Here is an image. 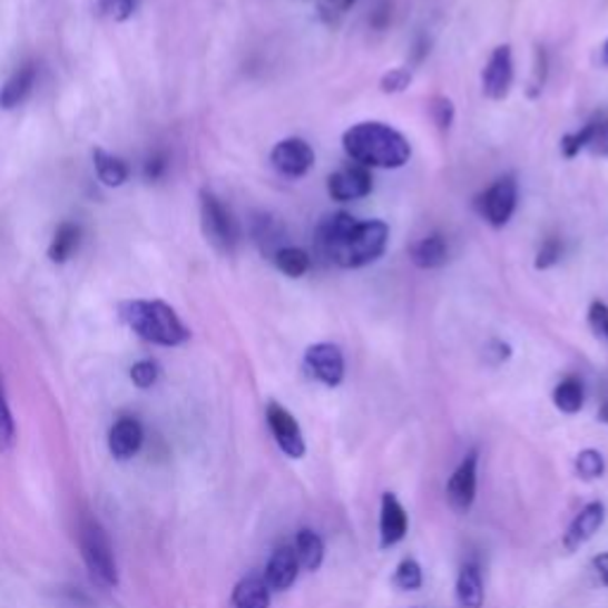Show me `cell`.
<instances>
[{"label": "cell", "mask_w": 608, "mask_h": 608, "mask_svg": "<svg viewBox=\"0 0 608 608\" xmlns=\"http://www.w3.org/2000/svg\"><path fill=\"white\" fill-rule=\"evenodd\" d=\"M390 238L385 222H356L347 212H335L316 226V247L343 269H362L381 259Z\"/></svg>", "instance_id": "obj_1"}, {"label": "cell", "mask_w": 608, "mask_h": 608, "mask_svg": "<svg viewBox=\"0 0 608 608\" xmlns=\"http://www.w3.org/2000/svg\"><path fill=\"white\" fill-rule=\"evenodd\" d=\"M343 148L350 159L366 169H400L411 157L409 140L383 121L354 124L343 136Z\"/></svg>", "instance_id": "obj_2"}, {"label": "cell", "mask_w": 608, "mask_h": 608, "mask_svg": "<svg viewBox=\"0 0 608 608\" xmlns=\"http://www.w3.org/2000/svg\"><path fill=\"white\" fill-rule=\"evenodd\" d=\"M119 316L138 337L148 343L176 347L184 345L190 331L167 302L159 300H129L119 304Z\"/></svg>", "instance_id": "obj_3"}, {"label": "cell", "mask_w": 608, "mask_h": 608, "mask_svg": "<svg viewBox=\"0 0 608 608\" xmlns=\"http://www.w3.org/2000/svg\"><path fill=\"white\" fill-rule=\"evenodd\" d=\"M79 547H81V557L84 563L91 573L94 582L100 587L110 589L117 585V561H115V551L110 545V538L102 530V526L94 518H84L81 528H79Z\"/></svg>", "instance_id": "obj_4"}, {"label": "cell", "mask_w": 608, "mask_h": 608, "mask_svg": "<svg viewBox=\"0 0 608 608\" xmlns=\"http://www.w3.org/2000/svg\"><path fill=\"white\" fill-rule=\"evenodd\" d=\"M200 222L207 243L222 255H234L238 245V224L228 207L209 190L200 193Z\"/></svg>", "instance_id": "obj_5"}, {"label": "cell", "mask_w": 608, "mask_h": 608, "mask_svg": "<svg viewBox=\"0 0 608 608\" xmlns=\"http://www.w3.org/2000/svg\"><path fill=\"white\" fill-rule=\"evenodd\" d=\"M516 203H518V184L513 176H504L494 182L486 193L480 195L475 200V207L480 212V217L486 219L490 226L494 228H504L513 212H516Z\"/></svg>", "instance_id": "obj_6"}, {"label": "cell", "mask_w": 608, "mask_h": 608, "mask_svg": "<svg viewBox=\"0 0 608 608\" xmlns=\"http://www.w3.org/2000/svg\"><path fill=\"white\" fill-rule=\"evenodd\" d=\"M266 423H269L272 435L285 457L302 459L304 454H307V442H304L302 428L297 419L283 404L278 402L266 404Z\"/></svg>", "instance_id": "obj_7"}, {"label": "cell", "mask_w": 608, "mask_h": 608, "mask_svg": "<svg viewBox=\"0 0 608 608\" xmlns=\"http://www.w3.org/2000/svg\"><path fill=\"white\" fill-rule=\"evenodd\" d=\"M304 369L312 379L326 388H337L345 381V356L333 343H316L304 352Z\"/></svg>", "instance_id": "obj_8"}, {"label": "cell", "mask_w": 608, "mask_h": 608, "mask_svg": "<svg viewBox=\"0 0 608 608\" xmlns=\"http://www.w3.org/2000/svg\"><path fill=\"white\" fill-rule=\"evenodd\" d=\"M478 492V452H469L447 482V502L457 513L471 511Z\"/></svg>", "instance_id": "obj_9"}, {"label": "cell", "mask_w": 608, "mask_h": 608, "mask_svg": "<svg viewBox=\"0 0 608 608\" xmlns=\"http://www.w3.org/2000/svg\"><path fill=\"white\" fill-rule=\"evenodd\" d=\"M314 150L307 140L302 138H285L276 143L272 150V165L276 167L278 174L288 176V178H302L304 174H310L314 167Z\"/></svg>", "instance_id": "obj_10"}, {"label": "cell", "mask_w": 608, "mask_h": 608, "mask_svg": "<svg viewBox=\"0 0 608 608\" xmlns=\"http://www.w3.org/2000/svg\"><path fill=\"white\" fill-rule=\"evenodd\" d=\"M513 84V56L509 46H497L482 69V94L490 100H504Z\"/></svg>", "instance_id": "obj_11"}, {"label": "cell", "mask_w": 608, "mask_h": 608, "mask_svg": "<svg viewBox=\"0 0 608 608\" xmlns=\"http://www.w3.org/2000/svg\"><path fill=\"white\" fill-rule=\"evenodd\" d=\"M373 188L371 171L362 165H347L328 176V195L337 203H350L366 198Z\"/></svg>", "instance_id": "obj_12"}, {"label": "cell", "mask_w": 608, "mask_h": 608, "mask_svg": "<svg viewBox=\"0 0 608 608\" xmlns=\"http://www.w3.org/2000/svg\"><path fill=\"white\" fill-rule=\"evenodd\" d=\"M582 150L595 157H608V119L589 121L580 131L561 138V153L566 159L578 157Z\"/></svg>", "instance_id": "obj_13"}, {"label": "cell", "mask_w": 608, "mask_h": 608, "mask_svg": "<svg viewBox=\"0 0 608 608\" xmlns=\"http://www.w3.org/2000/svg\"><path fill=\"white\" fill-rule=\"evenodd\" d=\"M604 521H606V507L601 502H589L573 518V523L568 526V530L563 535V549L568 553L578 551L582 545H587L601 530Z\"/></svg>", "instance_id": "obj_14"}, {"label": "cell", "mask_w": 608, "mask_h": 608, "mask_svg": "<svg viewBox=\"0 0 608 608\" xmlns=\"http://www.w3.org/2000/svg\"><path fill=\"white\" fill-rule=\"evenodd\" d=\"M297 576H300V561H297L295 547L281 545L278 549H274L264 573V582L269 585L272 592H285V589H291Z\"/></svg>", "instance_id": "obj_15"}, {"label": "cell", "mask_w": 608, "mask_h": 608, "mask_svg": "<svg viewBox=\"0 0 608 608\" xmlns=\"http://www.w3.org/2000/svg\"><path fill=\"white\" fill-rule=\"evenodd\" d=\"M409 532V516L400 499L385 492L381 499V547L390 549L400 545Z\"/></svg>", "instance_id": "obj_16"}, {"label": "cell", "mask_w": 608, "mask_h": 608, "mask_svg": "<svg viewBox=\"0 0 608 608\" xmlns=\"http://www.w3.org/2000/svg\"><path fill=\"white\" fill-rule=\"evenodd\" d=\"M107 444H110L112 457L119 459V461H127V459L136 457L138 450H140V444H143V425L134 416L119 419L112 425L110 438H107Z\"/></svg>", "instance_id": "obj_17"}, {"label": "cell", "mask_w": 608, "mask_h": 608, "mask_svg": "<svg viewBox=\"0 0 608 608\" xmlns=\"http://www.w3.org/2000/svg\"><path fill=\"white\" fill-rule=\"evenodd\" d=\"M457 599L461 608H482L486 604V587H482V573L475 561H467L457 578Z\"/></svg>", "instance_id": "obj_18"}, {"label": "cell", "mask_w": 608, "mask_h": 608, "mask_svg": "<svg viewBox=\"0 0 608 608\" xmlns=\"http://www.w3.org/2000/svg\"><path fill=\"white\" fill-rule=\"evenodd\" d=\"M33 84H36V67L31 62L22 65L3 84V88H0V107H3V110H12V107L22 105L29 98Z\"/></svg>", "instance_id": "obj_19"}, {"label": "cell", "mask_w": 608, "mask_h": 608, "mask_svg": "<svg viewBox=\"0 0 608 608\" xmlns=\"http://www.w3.org/2000/svg\"><path fill=\"white\" fill-rule=\"evenodd\" d=\"M234 608H269L272 606V589L264 582V578H243L234 587V597H231Z\"/></svg>", "instance_id": "obj_20"}, {"label": "cell", "mask_w": 608, "mask_h": 608, "mask_svg": "<svg viewBox=\"0 0 608 608\" xmlns=\"http://www.w3.org/2000/svg\"><path fill=\"white\" fill-rule=\"evenodd\" d=\"M295 553H297V561L304 570H318L321 563H324V557H326V547H324V540L318 538V532L310 530V528H302L297 530L295 535Z\"/></svg>", "instance_id": "obj_21"}, {"label": "cell", "mask_w": 608, "mask_h": 608, "mask_svg": "<svg viewBox=\"0 0 608 608\" xmlns=\"http://www.w3.org/2000/svg\"><path fill=\"white\" fill-rule=\"evenodd\" d=\"M94 165H96V174L100 178V184L107 188H119L129 182V165L124 163V159L105 153L102 148L94 150Z\"/></svg>", "instance_id": "obj_22"}, {"label": "cell", "mask_w": 608, "mask_h": 608, "mask_svg": "<svg viewBox=\"0 0 608 608\" xmlns=\"http://www.w3.org/2000/svg\"><path fill=\"white\" fill-rule=\"evenodd\" d=\"M409 255L419 269H440V266L447 262L450 249H447V243L442 236L433 234V236H425L423 241H419L414 247H411Z\"/></svg>", "instance_id": "obj_23"}, {"label": "cell", "mask_w": 608, "mask_h": 608, "mask_svg": "<svg viewBox=\"0 0 608 608\" xmlns=\"http://www.w3.org/2000/svg\"><path fill=\"white\" fill-rule=\"evenodd\" d=\"M79 241H81V228L71 222H62L56 231V236H52L48 257L56 264H65L71 255H75Z\"/></svg>", "instance_id": "obj_24"}, {"label": "cell", "mask_w": 608, "mask_h": 608, "mask_svg": "<svg viewBox=\"0 0 608 608\" xmlns=\"http://www.w3.org/2000/svg\"><path fill=\"white\" fill-rule=\"evenodd\" d=\"M553 404H557L559 411L563 414H578L585 404V385L580 379H570L561 381L557 388H553Z\"/></svg>", "instance_id": "obj_25"}, {"label": "cell", "mask_w": 608, "mask_h": 608, "mask_svg": "<svg viewBox=\"0 0 608 608\" xmlns=\"http://www.w3.org/2000/svg\"><path fill=\"white\" fill-rule=\"evenodd\" d=\"M272 259L276 264V269L288 278H302L312 266V257L304 253L302 247H281Z\"/></svg>", "instance_id": "obj_26"}, {"label": "cell", "mask_w": 608, "mask_h": 608, "mask_svg": "<svg viewBox=\"0 0 608 608\" xmlns=\"http://www.w3.org/2000/svg\"><path fill=\"white\" fill-rule=\"evenodd\" d=\"M255 241L259 243L262 253L269 255V257H274L281 247H285V245H281L283 243V228H281V224L274 217L257 219V224H255Z\"/></svg>", "instance_id": "obj_27"}, {"label": "cell", "mask_w": 608, "mask_h": 608, "mask_svg": "<svg viewBox=\"0 0 608 608\" xmlns=\"http://www.w3.org/2000/svg\"><path fill=\"white\" fill-rule=\"evenodd\" d=\"M392 585L400 587L402 592H416V589H421V585H423V570H421L419 561L404 559L395 568V576H392Z\"/></svg>", "instance_id": "obj_28"}, {"label": "cell", "mask_w": 608, "mask_h": 608, "mask_svg": "<svg viewBox=\"0 0 608 608\" xmlns=\"http://www.w3.org/2000/svg\"><path fill=\"white\" fill-rule=\"evenodd\" d=\"M576 471L582 480H597L606 471V461L599 450H582L576 459Z\"/></svg>", "instance_id": "obj_29"}, {"label": "cell", "mask_w": 608, "mask_h": 608, "mask_svg": "<svg viewBox=\"0 0 608 608\" xmlns=\"http://www.w3.org/2000/svg\"><path fill=\"white\" fill-rule=\"evenodd\" d=\"M14 442V421L10 414V406L6 400L3 379H0V454L8 452Z\"/></svg>", "instance_id": "obj_30"}, {"label": "cell", "mask_w": 608, "mask_h": 608, "mask_svg": "<svg viewBox=\"0 0 608 608\" xmlns=\"http://www.w3.org/2000/svg\"><path fill=\"white\" fill-rule=\"evenodd\" d=\"M100 12L112 22H127L136 10V0H100Z\"/></svg>", "instance_id": "obj_31"}, {"label": "cell", "mask_w": 608, "mask_h": 608, "mask_svg": "<svg viewBox=\"0 0 608 608\" xmlns=\"http://www.w3.org/2000/svg\"><path fill=\"white\" fill-rule=\"evenodd\" d=\"M561 253H563V247H561V243L557 238L545 241L542 247L538 249V257H535V269H538V272L551 269L553 264H559Z\"/></svg>", "instance_id": "obj_32"}, {"label": "cell", "mask_w": 608, "mask_h": 608, "mask_svg": "<svg viewBox=\"0 0 608 608\" xmlns=\"http://www.w3.org/2000/svg\"><path fill=\"white\" fill-rule=\"evenodd\" d=\"M411 86V71L406 67L390 69L381 79V91L383 94H402Z\"/></svg>", "instance_id": "obj_33"}, {"label": "cell", "mask_w": 608, "mask_h": 608, "mask_svg": "<svg viewBox=\"0 0 608 608\" xmlns=\"http://www.w3.org/2000/svg\"><path fill=\"white\" fill-rule=\"evenodd\" d=\"M547 52L545 48H538L535 50V67H532V79H530V88H528V96L530 98H538L542 94V88L547 84Z\"/></svg>", "instance_id": "obj_34"}, {"label": "cell", "mask_w": 608, "mask_h": 608, "mask_svg": "<svg viewBox=\"0 0 608 608\" xmlns=\"http://www.w3.org/2000/svg\"><path fill=\"white\" fill-rule=\"evenodd\" d=\"M431 117L433 121L438 124V127L442 131H447L452 127V121H454V102L447 98V96H435L431 100Z\"/></svg>", "instance_id": "obj_35"}, {"label": "cell", "mask_w": 608, "mask_h": 608, "mask_svg": "<svg viewBox=\"0 0 608 608\" xmlns=\"http://www.w3.org/2000/svg\"><path fill=\"white\" fill-rule=\"evenodd\" d=\"M157 375H159V369L150 360H143V362H138V364L131 366V381L140 390L153 388L157 383Z\"/></svg>", "instance_id": "obj_36"}, {"label": "cell", "mask_w": 608, "mask_h": 608, "mask_svg": "<svg viewBox=\"0 0 608 608\" xmlns=\"http://www.w3.org/2000/svg\"><path fill=\"white\" fill-rule=\"evenodd\" d=\"M587 318H589V326H592V331L608 343V304L595 300L592 304H589Z\"/></svg>", "instance_id": "obj_37"}, {"label": "cell", "mask_w": 608, "mask_h": 608, "mask_svg": "<svg viewBox=\"0 0 608 608\" xmlns=\"http://www.w3.org/2000/svg\"><path fill=\"white\" fill-rule=\"evenodd\" d=\"M354 3L356 0H321V17H324L331 27H335L340 22V17H343Z\"/></svg>", "instance_id": "obj_38"}, {"label": "cell", "mask_w": 608, "mask_h": 608, "mask_svg": "<svg viewBox=\"0 0 608 608\" xmlns=\"http://www.w3.org/2000/svg\"><path fill=\"white\" fill-rule=\"evenodd\" d=\"M167 171V155L165 153H155L146 159V178L148 182H159Z\"/></svg>", "instance_id": "obj_39"}, {"label": "cell", "mask_w": 608, "mask_h": 608, "mask_svg": "<svg viewBox=\"0 0 608 608\" xmlns=\"http://www.w3.org/2000/svg\"><path fill=\"white\" fill-rule=\"evenodd\" d=\"M486 354L494 364H504L511 360V345L502 343V340H492V343L486 347Z\"/></svg>", "instance_id": "obj_40"}, {"label": "cell", "mask_w": 608, "mask_h": 608, "mask_svg": "<svg viewBox=\"0 0 608 608\" xmlns=\"http://www.w3.org/2000/svg\"><path fill=\"white\" fill-rule=\"evenodd\" d=\"M592 566L597 570V576H599L601 585L608 587V551L606 553H597V557L592 559Z\"/></svg>", "instance_id": "obj_41"}, {"label": "cell", "mask_w": 608, "mask_h": 608, "mask_svg": "<svg viewBox=\"0 0 608 608\" xmlns=\"http://www.w3.org/2000/svg\"><path fill=\"white\" fill-rule=\"evenodd\" d=\"M599 421H601V423H608V400L599 406Z\"/></svg>", "instance_id": "obj_42"}, {"label": "cell", "mask_w": 608, "mask_h": 608, "mask_svg": "<svg viewBox=\"0 0 608 608\" xmlns=\"http://www.w3.org/2000/svg\"><path fill=\"white\" fill-rule=\"evenodd\" d=\"M601 65H608V41L601 48Z\"/></svg>", "instance_id": "obj_43"}]
</instances>
